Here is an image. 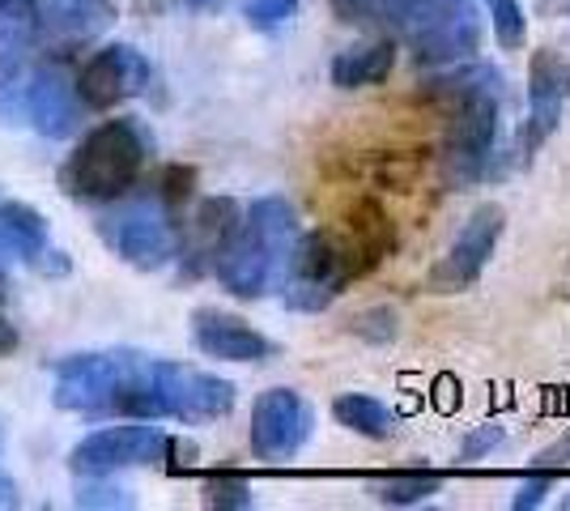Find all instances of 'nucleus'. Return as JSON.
Wrapping results in <instances>:
<instances>
[{"instance_id":"36","label":"nucleus","mask_w":570,"mask_h":511,"mask_svg":"<svg viewBox=\"0 0 570 511\" xmlns=\"http://www.w3.org/2000/svg\"><path fill=\"white\" fill-rule=\"evenodd\" d=\"M0 452H4V422H0Z\"/></svg>"},{"instance_id":"26","label":"nucleus","mask_w":570,"mask_h":511,"mask_svg":"<svg viewBox=\"0 0 570 511\" xmlns=\"http://www.w3.org/2000/svg\"><path fill=\"white\" fill-rule=\"evenodd\" d=\"M553 478H558V473L528 469V473H523V482L515 487V494H511V508H515V511H537L541 503H546L549 490H553Z\"/></svg>"},{"instance_id":"25","label":"nucleus","mask_w":570,"mask_h":511,"mask_svg":"<svg viewBox=\"0 0 570 511\" xmlns=\"http://www.w3.org/2000/svg\"><path fill=\"white\" fill-rule=\"evenodd\" d=\"M294 13H298V0H243V18L247 26H256L264 35H273V30H282V26L294 22Z\"/></svg>"},{"instance_id":"3","label":"nucleus","mask_w":570,"mask_h":511,"mask_svg":"<svg viewBox=\"0 0 570 511\" xmlns=\"http://www.w3.org/2000/svg\"><path fill=\"white\" fill-rule=\"evenodd\" d=\"M298 239V214L285 196H261L238 218L230 239L214 256L217 282L238 298H261L285 273V261Z\"/></svg>"},{"instance_id":"34","label":"nucleus","mask_w":570,"mask_h":511,"mask_svg":"<svg viewBox=\"0 0 570 511\" xmlns=\"http://www.w3.org/2000/svg\"><path fill=\"white\" fill-rule=\"evenodd\" d=\"M0 4H39V0H0Z\"/></svg>"},{"instance_id":"38","label":"nucleus","mask_w":570,"mask_h":511,"mask_svg":"<svg viewBox=\"0 0 570 511\" xmlns=\"http://www.w3.org/2000/svg\"><path fill=\"white\" fill-rule=\"evenodd\" d=\"M567 511H570V494H567Z\"/></svg>"},{"instance_id":"18","label":"nucleus","mask_w":570,"mask_h":511,"mask_svg":"<svg viewBox=\"0 0 570 511\" xmlns=\"http://www.w3.org/2000/svg\"><path fill=\"white\" fill-rule=\"evenodd\" d=\"M48 256V222L22 200L0 205V268Z\"/></svg>"},{"instance_id":"19","label":"nucleus","mask_w":570,"mask_h":511,"mask_svg":"<svg viewBox=\"0 0 570 511\" xmlns=\"http://www.w3.org/2000/svg\"><path fill=\"white\" fill-rule=\"evenodd\" d=\"M396 69V43L375 39V43H357L345 48L333 60V86L341 90H362V86H380Z\"/></svg>"},{"instance_id":"12","label":"nucleus","mask_w":570,"mask_h":511,"mask_svg":"<svg viewBox=\"0 0 570 511\" xmlns=\"http://www.w3.org/2000/svg\"><path fill=\"white\" fill-rule=\"evenodd\" d=\"M570 102V56L541 48L528 65V120L520 128V158L528 163L558 132Z\"/></svg>"},{"instance_id":"9","label":"nucleus","mask_w":570,"mask_h":511,"mask_svg":"<svg viewBox=\"0 0 570 511\" xmlns=\"http://www.w3.org/2000/svg\"><path fill=\"white\" fill-rule=\"evenodd\" d=\"M154 401H158V417H175V422H217L235 410V384L196 371L184 363H154Z\"/></svg>"},{"instance_id":"16","label":"nucleus","mask_w":570,"mask_h":511,"mask_svg":"<svg viewBox=\"0 0 570 511\" xmlns=\"http://www.w3.org/2000/svg\"><path fill=\"white\" fill-rule=\"evenodd\" d=\"M191 341L205 358H222V363H264L273 358V341L261 328H252L247 320L217 312V307H200L191 316Z\"/></svg>"},{"instance_id":"4","label":"nucleus","mask_w":570,"mask_h":511,"mask_svg":"<svg viewBox=\"0 0 570 511\" xmlns=\"http://www.w3.org/2000/svg\"><path fill=\"white\" fill-rule=\"evenodd\" d=\"M149 149L154 141L137 120H102L77 141L60 170V184L77 200L111 205L137 188L145 163H149Z\"/></svg>"},{"instance_id":"29","label":"nucleus","mask_w":570,"mask_h":511,"mask_svg":"<svg viewBox=\"0 0 570 511\" xmlns=\"http://www.w3.org/2000/svg\"><path fill=\"white\" fill-rule=\"evenodd\" d=\"M191 188H196V170L191 167H167L163 170V193H158V200L170 205V209H179V205L191 196Z\"/></svg>"},{"instance_id":"15","label":"nucleus","mask_w":570,"mask_h":511,"mask_svg":"<svg viewBox=\"0 0 570 511\" xmlns=\"http://www.w3.org/2000/svg\"><path fill=\"white\" fill-rule=\"evenodd\" d=\"M81 98L77 86L60 73L56 65H35L30 69V86H26V124L35 132H43L51 141H65L81 124Z\"/></svg>"},{"instance_id":"31","label":"nucleus","mask_w":570,"mask_h":511,"mask_svg":"<svg viewBox=\"0 0 570 511\" xmlns=\"http://www.w3.org/2000/svg\"><path fill=\"white\" fill-rule=\"evenodd\" d=\"M570 464V431L553 448H546V452H537V464L532 469H546V473H562Z\"/></svg>"},{"instance_id":"11","label":"nucleus","mask_w":570,"mask_h":511,"mask_svg":"<svg viewBox=\"0 0 570 511\" xmlns=\"http://www.w3.org/2000/svg\"><path fill=\"white\" fill-rule=\"evenodd\" d=\"M311 431H315V410L294 389H268L256 396L252 426H247L256 461L264 464L294 461L307 448Z\"/></svg>"},{"instance_id":"21","label":"nucleus","mask_w":570,"mask_h":511,"mask_svg":"<svg viewBox=\"0 0 570 511\" xmlns=\"http://www.w3.org/2000/svg\"><path fill=\"white\" fill-rule=\"evenodd\" d=\"M443 490V473H422V469H413V473H387L380 482H371V494H375V503H387V508H417V503H430L434 494Z\"/></svg>"},{"instance_id":"14","label":"nucleus","mask_w":570,"mask_h":511,"mask_svg":"<svg viewBox=\"0 0 570 511\" xmlns=\"http://www.w3.org/2000/svg\"><path fill=\"white\" fill-rule=\"evenodd\" d=\"M116 22L111 0H39L35 4V43L43 48H77L95 43Z\"/></svg>"},{"instance_id":"35","label":"nucleus","mask_w":570,"mask_h":511,"mask_svg":"<svg viewBox=\"0 0 570 511\" xmlns=\"http://www.w3.org/2000/svg\"><path fill=\"white\" fill-rule=\"evenodd\" d=\"M188 4H196V9H200V4H214V0H188Z\"/></svg>"},{"instance_id":"22","label":"nucleus","mask_w":570,"mask_h":511,"mask_svg":"<svg viewBox=\"0 0 570 511\" xmlns=\"http://www.w3.org/2000/svg\"><path fill=\"white\" fill-rule=\"evenodd\" d=\"M30 60L26 51H0V124L26 120V86H30Z\"/></svg>"},{"instance_id":"30","label":"nucleus","mask_w":570,"mask_h":511,"mask_svg":"<svg viewBox=\"0 0 570 511\" xmlns=\"http://www.w3.org/2000/svg\"><path fill=\"white\" fill-rule=\"evenodd\" d=\"M357 337H371V341H392L396 337V316L387 312V307H380V312H371V316H362L354 324Z\"/></svg>"},{"instance_id":"28","label":"nucleus","mask_w":570,"mask_h":511,"mask_svg":"<svg viewBox=\"0 0 570 511\" xmlns=\"http://www.w3.org/2000/svg\"><path fill=\"white\" fill-rule=\"evenodd\" d=\"M502 435H507V431H502L499 422H485V426L469 431L464 443H460V464H476L481 456H490V452L502 443Z\"/></svg>"},{"instance_id":"33","label":"nucleus","mask_w":570,"mask_h":511,"mask_svg":"<svg viewBox=\"0 0 570 511\" xmlns=\"http://www.w3.org/2000/svg\"><path fill=\"white\" fill-rule=\"evenodd\" d=\"M357 0H333V9H336V18H341V22H345V18H350V9H354Z\"/></svg>"},{"instance_id":"10","label":"nucleus","mask_w":570,"mask_h":511,"mask_svg":"<svg viewBox=\"0 0 570 511\" xmlns=\"http://www.w3.org/2000/svg\"><path fill=\"white\" fill-rule=\"evenodd\" d=\"M502 226H507V209L485 200L476 205L469 222L460 226V235L452 239L448 256L439 265L430 268V291L434 294H460V291H473L481 282V273L490 268V256L502 239Z\"/></svg>"},{"instance_id":"13","label":"nucleus","mask_w":570,"mask_h":511,"mask_svg":"<svg viewBox=\"0 0 570 511\" xmlns=\"http://www.w3.org/2000/svg\"><path fill=\"white\" fill-rule=\"evenodd\" d=\"M145 86H149V60L128 43L95 51L77 73V98L95 111H107L124 98L141 95Z\"/></svg>"},{"instance_id":"24","label":"nucleus","mask_w":570,"mask_h":511,"mask_svg":"<svg viewBox=\"0 0 570 511\" xmlns=\"http://www.w3.org/2000/svg\"><path fill=\"white\" fill-rule=\"evenodd\" d=\"M485 4H490V26H494L502 48H523V39H528V18H523L520 0H485Z\"/></svg>"},{"instance_id":"5","label":"nucleus","mask_w":570,"mask_h":511,"mask_svg":"<svg viewBox=\"0 0 570 511\" xmlns=\"http://www.w3.org/2000/svg\"><path fill=\"white\" fill-rule=\"evenodd\" d=\"M396 30L426 69L464 65L481 48V13L473 0H413Z\"/></svg>"},{"instance_id":"7","label":"nucleus","mask_w":570,"mask_h":511,"mask_svg":"<svg viewBox=\"0 0 570 511\" xmlns=\"http://www.w3.org/2000/svg\"><path fill=\"white\" fill-rule=\"evenodd\" d=\"M98 235L132 268H163L175 261V226L163 200H128L98 222Z\"/></svg>"},{"instance_id":"20","label":"nucleus","mask_w":570,"mask_h":511,"mask_svg":"<svg viewBox=\"0 0 570 511\" xmlns=\"http://www.w3.org/2000/svg\"><path fill=\"white\" fill-rule=\"evenodd\" d=\"M333 417L345 431H354L362 439H392L396 426H401V417L392 414L383 401L362 396V392H341L333 401Z\"/></svg>"},{"instance_id":"23","label":"nucleus","mask_w":570,"mask_h":511,"mask_svg":"<svg viewBox=\"0 0 570 511\" xmlns=\"http://www.w3.org/2000/svg\"><path fill=\"white\" fill-rule=\"evenodd\" d=\"M205 503L217 511H247L252 499V482L243 473H209L205 478Z\"/></svg>"},{"instance_id":"37","label":"nucleus","mask_w":570,"mask_h":511,"mask_svg":"<svg viewBox=\"0 0 570 511\" xmlns=\"http://www.w3.org/2000/svg\"><path fill=\"white\" fill-rule=\"evenodd\" d=\"M558 9H562V13H570V4H558Z\"/></svg>"},{"instance_id":"2","label":"nucleus","mask_w":570,"mask_h":511,"mask_svg":"<svg viewBox=\"0 0 570 511\" xmlns=\"http://www.w3.org/2000/svg\"><path fill=\"white\" fill-rule=\"evenodd\" d=\"M154 363L137 350H102V354H72L56 363L51 401L69 414L86 417H137L158 422L154 401Z\"/></svg>"},{"instance_id":"1","label":"nucleus","mask_w":570,"mask_h":511,"mask_svg":"<svg viewBox=\"0 0 570 511\" xmlns=\"http://www.w3.org/2000/svg\"><path fill=\"white\" fill-rule=\"evenodd\" d=\"M430 98L448 102V132H443V184L448 188H469L490 175V163L499 154L502 132V73L499 69H455L448 77L426 81Z\"/></svg>"},{"instance_id":"6","label":"nucleus","mask_w":570,"mask_h":511,"mask_svg":"<svg viewBox=\"0 0 570 511\" xmlns=\"http://www.w3.org/2000/svg\"><path fill=\"white\" fill-rule=\"evenodd\" d=\"M350 277H357V261L341 235L333 230L298 235L282 273L285 307L289 312H324L336 303V294L350 286Z\"/></svg>"},{"instance_id":"8","label":"nucleus","mask_w":570,"mask_h":511,"mask_svg":"<svg viewBox=\"0 0 570 511\" xmlns=\"http://www.w3.org/2000/svg\"><path fill=\"white\" fill-rule=\"evenodd\" d=\"M175 439L158 426H107L86 435L69 452V469L77 478H107L116 469H141V464H167Z\"/></svg>"},{"instance_id":"27","label":"nucleus","mask_w":570,"mask_h":511,"mask_svg":"<svg viewBox=\"0 0 570 511\" xmlns=\"http://www.w3.org/2000/svg\"><path fill=\"white\" fill-rule=\"evenodd\" d=\"M137 499L128 494L124 487H116V482H90V487L77 490V508H132Z\"/></svg>"},{"instance_id":"32","label":"nucleus","mask_w":570,"mask_h":511,"mask_svg":"<svg viewBox=\"0 0 570 511\" xmlns=\"http://www.w3.org/2000/svg\"><path fill=\"white\" fill-rule=\"evenodd\" d=\"M0 303H4V282H0ZM18 350V328L4 320V312H0V358L4 354H13Z\"/></svg>"},{"instance_id":"17","label":"nucleus","mask_w":570,"mask_h":511,"mask_svg":"<svg viewBox=\"0 0 570 511\" xmlns=\"http://www.w3.org/2000/svg\"><path fill=\"white\" fill-rule=\"evenodd\" d=\"M238 205L235 200H226V196H217V200H205L200 209H196V218L188 226V244H184V261H188L191 273H200V268L209 265L214 268V256L222 252V244L230 239V230L238 226Z\"/></svg>"}]
</instances>
